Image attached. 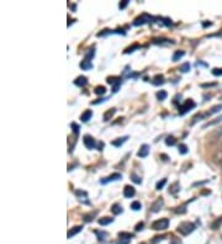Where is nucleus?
<instances>
[{
    "label": "nucleus",
    "mask_w": 222,
    "mask_h": 244,
    "mask_svg": "<svg viewBox=\"0 0 222 244\" xmlns=\"http://www.w3.org/2000/svg\"><path fill=\"white\" fill-rule=\"evenodd\" d=\"M195 224L192 222H181L179 226H178V232L183 236H188L190 233H192L195 230Z\"/></svg>",
    "instance_id": "1"
},
{
    "label": "nucleus",
    "mask_w": 222,
    "mask_h": 244,
    "mask_svg": "<svg viewBox=\"0 0 222 244\" xmlns=\"http://www.w3.org/2000/svg\"><path fill=\"white\" fill-rule=\"evenodd\" d=\"M196 107V104H195L194 100L189 99V100H185V102L181 106H179V115H185L188 114L190 110H192V108Z\"/></svg>",
    "instance_id": "2"
},
{
    "label": "nucleus",
    "mask_w": 222,
    "mask_h": 244,
    "mask_svg": "<svg viewBox=\"0 0 222 244\" xmlns=\"http://www.w3.org/2000/svg\"><path fill=\"white\" fill-rule=\"evenodd\" d=\"M169 227V220L168 218H161L158 221H154L152 223V229L154 230H164Z\"/></svg>",
    "instance_id": "3"
},
{
    "label": "nucleus",
    "mask_w": 222,
    "mask_h": 244,
    "mask_svg": "<svg viewBox=\"0 0 222 244\" xmlns=\"http://www.w3.org/2000/svg\"><path fill=\"white\" fill-rule=\"evenodd\" d=\"M106 81H108V84H110V85L114 86V88H112V91H114V92H117V91H119L120 85H121L122 79H121L120 77H109V78L106 79Z\"/></svg>",
    "instance_id": "4"
},
{
    "label": "nucleus",
    "mask_w": 222,
    "mask_h": 244,
    "mask_svg": "<svg viewBox=\"0 0 222 244\" xmlns=\"http://www.w3.org/2000/svg\"><path fill=\"white\" fill-rule=\"evenodd\" d=\"M151 20H153L152 16H149L148 14H142L141 16L136 17L135 21H133V26H139V25H145L147 22H149Z\"/></svg>",
    "instance_id": "5"
},
{
    "label": "nucleus",
    "mask_w": 222,
    "mask_h": 244,
    "mask_svg": "<svg viewBox=\"0 0 222 244\" xmlns=\"http://www.w3.org/2000/svg\"><path fill=\"white\" fill-rule=\"evenodd\" d=\"M83 143H84V145L88 148V149H94V148H96V141L91 137V136H89V134H85L84 137H83Z\"/></svg>",
    "instance_id": "6"
},
{
    "label": "nucleus",
    "mask_w": 222,
    "mask_h": 244,
    "mask_svg": "<svg viewBox=\"0 0 222 244\" xmlns=\"http://www.w3.org/2000/svg\"><path fill=\"white\" fill-rule=\"evenodd\" d=\"M163 205H164V201H163V199L162 197H159V199H157L152 205H151V212H158L162 207H163Z\"/></svg>",
    "instance_id": "7"
},
{
    "label": "nucleus",
    "mask_w": 222,
    "mask_h": 244,
    "mask_svg": "<svg viewBox=\"0 0 222 244\" xmlns=\"http://www.w3.org/2000/svg\"><path fill=\"white\" fill-rule=\"evenodd\" d=\"M120 179H122V175L119 174V173H115V174H111L110 176H108V178L100 180V183L101 184H108L110 181H116V180H120Z\"/></svg>",
    "instance_id": "8"
},
{
    "label": "nucleus",
    "mask_w": 222,
    "mask_h": 244,
    "mask_svg": "<svg viewBox=\"0 0 222 244\" xmlns=\"http://www.w3.org/2000/svg\"><path fill=\"white\" fill-rule=\"evenodd\" d=\"M135 194H136V190H135L133 186H130V185H126V186H125V189H124V196H125V197L131 199V197L135 196Z\"/></svg>",
    "instance_id": "9"
},
{
    "label": "nucleus",
    "mask_w": 222,
    "mask_h": 244,
    "mask_svg": "<svg viewBox=\"0 0 222 244\" xmlns=\"http://www.w3.org/2000/svg\"><path fill=\"white\" fill-rule=\"evenodd\" d=\"M148 153H149V145L148 144H143V145H141L137 155H138V158H146L148 155Z\"/></svg>",
    "instance_id": "10"
},
{
    "label": "nucleus",
    "mask_w": 222,
    "mask_h": 244,
    "mask_svg": "<svg viewBox=\"0 0 222 244\" xmlns=\"http://www.w3.org/2000/svg\"><path fill=\"white\" fill-rule=\"evenodd\" d=\"M86 83H88V79L85 78V77H78L75 80H74V84L77 85V86H79V88H83V86H85L86 85Z\"/></svg>",
    "instance_id": "11"
},
{
    "label": "nucleus",
    "mask_w": 222,
    "mask_h": 244,
    "mask_svg": "<svg viewBox=\"0 0 222 244\" xmlns=\"http://www.w3.org/2000/svg\"><path fill=\"white\" fill-rule=\"evenodd\" d=\"M82 229H83V227H82V226H75V227H73L72 229H69V230H68V234H67V237H68V238L74 237L75 234L79 233Z\"/></svg>",
    "instance_id": "12"
},
{
    "label": "nucleus",
    "mask_w": 222,
    "mask_h": 244,
    "mask_svg": "<svg viewBox=\"0 0 222 244\" xmlns=\"http://www.w3.org/2000/svg\"><path fill=\"white\" fill-rule=\"evenodd\" d=\"M152 84L153 85H162V84H164V77L162 74H157L152 79Z\"/></svg>",
    "instance_id": "13"
},
{
    "label": "nucleus",
    "mask_w": 222,
    "mask_h": 244,
    "mask_svg": "<svg viewBox=\"0 0 222 244\" xmlns=\"http://www.w3.org/2000/svg\"><path fill=\"white\" fill-rule=\"evenodd\" d=\"M79 67L82 68L83 70H90V69H93V64H91V62H90V61H88V59L82 61V62H80V64H79Z\"/></svg>",
    "instance_id": "14"
},
{
    "label": "nucleus",
    "mask_w": 222,
    "mask_h": 244,
    "mask_svg": "<svg viewBox=\"0 0 222 244\" xmlns=\"http://www.w3.org/2000/svg\"><path fill=\"white\" fill-rule=\"evenodd\" d=\"M128 139V137H127V136H125V137H121V138H117V139H115V141H112L111 142V144L114 145V147H117V148H119V147H121L126 141Z\"/></svg>",
    "instance_id": "15"
},
{
    "label": "nucleus",
    "mask_w": 222,
    "mask_h": 244,
    "mask_svg": "<svg viewBox=\"0 0 222 244\" xmlns=\"http://www.w3.org/2000/svg\"><path fill=\"white\" fill-rule=\"evenodd\" d=\"M91 117H93V111H91V110H86V111H84V112L82 114L80 120H82L83 122H88L89 120H91Z\"/></svg>",
    "instance_id": "16"
},
{
    "label": "nucleus",
    "mask_w": 222,
    "mask_h": 244,
    "mask_svg": "<svg viewBox=\"0 0 222 244\" xmlns=\"http://www.w3.org/2000/svg\"><path fill=\"white\" fill-rule=\"evenodd\" d=\"M115 112H116V108H109V110L104 114V121H110L112 117H114V115H115Z\"/></svg>",
    "instance_id": "17"
},
{
    "label": "nucleus",
    "mask_w": 222,
    "mask_h": 244,
    "mask_svg": "<svg viewBox=\"0 0 222 244\" xmlns=\"http://www.w3.org/2000/svg\"><path fill=\"white\" fill-rule=\"evenodd\" d=\"M111 212H112L114 214H120V213H122V212H124L122 206L120 205V203H115V205H112V207H111Z\"/></svg>",
    "instance_id": "18"
},
{
    "label": "nucleus",
    "mask_w": 222,
    "mask_h": 244,
    "mask_svg": "<svg viewBox=\"0 0 222 244\" xmlns=\"http://www.w3.org/2000/svg\"><path fill=\"white\" fill-rule=\"evenodd\" d=\"M185 56V52L184 51H177L174 54H173V62H178V61H180L183 57Z\"/></svg>",
    "instance_id": "19"
},
{
    "label": "nucleus",
    "mask_w": 222,
    "mask_h": 244,
    "mask_svg": "<svg viewBox=\"0 0 222 244\" xmlns=\"http://www.w3.org/2000/svg\"><path fill=\"white\" fill-rule=\"evenodd\" d=\"M111 222H114V218H111V217H102V218L99 220L100 226H106V224H110Z\"/></svg>",
    "instance_id": "20"
},
{
    "label": "nucleus",
    "mask_w": 222,
    "mask_h": 244,
    "mask_svg": "<svg viewBox=\"0 0 222 244\" xmlns=\"http://www.w3.org/2000/svg\"><path fill=\"white\" fill-rule=\"evenodd\" d=\"M221 110H222V105H216V106H214L211 110L206 114V116H211V115H214V114H216V112H218Z\"/></svg>",
    "instance_id": "21"
},
{
    "label": "nucleus",
    "mask_w": 222,
    "mask_h": 244,
    "mask_svg": "<svg viewBox=\"0 0 222 244\" xmlns=\"http://www.w3.org/2000/svg\"><path fill=\"white\" fill-rule=\"evenodd\" d=\"M155 96H157V99H158V100L163 101V100H165V99H167L168 94H167V91H164V90H161V91H158V92L155 94Z\"/></svg>",
    "instance_id": "22"
},
{
    "label": "nucleus",
    "mask_w": 222,
    "mask_h": 244,
    "mask_svg": "<svg viewBox=\"0 0 222 244\" xmlns=\"http://www.w3.org/2000/svg\"><path fill=\"white\" fill-rule=\"evenodd\" d=\"M180 190V186H179V183L177 181V183H174L172 186H170V189H169V192L170 194H173V195H175L178 191Z\"/></svg>",
    "instance_id": "23"
},
{
    "label": "nucleus",
    "mask_w": 222,
    "mask_h": 244,
    "mask_svg": "<svg viewBox=\"0 0 222 244\" xmlns=\"http://www.w3.org/2000/svg\"><path fill=\"white\" fill-rule=\"evenodd\" d=\"M222 120V116H220V117H217V118H215L214 121H210V122H207V124H205L204 126H202V128H207V127H210V126H214V125H216V124H218V122Z\"/></svg>",
    "instance_id": "24"
},
{
    "label": "nucleus",
    "mask_w": 222,
    "mask_h": 244,
    "mask_svg": "<svg viewBox=\"0 0 222 244\" xmlns=\"http://www.w3.org/2000/svg\"><path fill=\"white\" fill-rule=\"evenodd\" d=\"M130 178H131V180H132L135 184H141V183H142V179L139 178V176H138L136 173H131V174H130Z\"/></svg>",
    "instance_id": "25"
},
{
    "label": "nucleus",
    "mask_w": 222,
    "mask_h": 244,
    "mask_svg": "<svg viewBox=\"0 0 222 244\" xmlns=\"http://www.w3.org/2000/svg\"><path fill=\"white\" fill-rule=\"evenodd\" d=\"M94 92H95L96 95H104V94L106 92V88H105V86H102V85H99V86L95 88Z\"/></svg>",
    "instance_id": "26"
},
{
    "label": "nucleus",
    "mask_w": 222,
    "mask_h": 244,
    "mask_svg": "<svg viewBox=\"0 0 222 244\" xmlns=\"http://www.w3.org/2000/svg\"><path fill=\"white\" fill-rule=\"evenodd\" d=\"M177 143V141H175V138L173 137V136H168V137L165 138V144L167 145H174Z\"/></svg>",
    "instance_id": "27"
},
{
    "label": "nucleus",
    "mask_w": 222,
    "mask_h": 244,
    "mask_svg": "<svg viewBox=\"0 0 222 244\" xmlns=\"http://www.w3.org/2000/svg\"><path fill=\"white\" fill-rule=\"evenodd\" d=\"M141 46L138 45V43H135L133 46H131V47H128V48H126L125 49V53L126 54H128V53H132V52H135V49H138Z\"/></svg>",
    "instance_id": "28"
},
{
    "label": "nucleus",
    "mask_w": 222,
    "mask_h": 244,
    "mask_svg": "<svg viewBox=\"0 0 222 244\" xmlns=\"http://www.w3.org/2000/svg\"><path fill=\"white\" fill-rule=\"evenodd\" d=\"M178 148H179V153H180V154H186V153L189 152V149H188V147H186L185 144H183V143H180Z\"/></svg>",
    "instance_id": "29"
},
{
    "label": "nucleus",
    "mask_w": 222,
    "mask_h": 244,
    "mask_svg": "<svg viewBox=\"0 0 222 244\" xmlns=\"http://www.w3.org/2000/svg\"><path fill=\"white\" fill-rule=\"evenodd\" d=\"M131 208H132L133 211H139V210L142 208L141 202H138V201H133V202L131 203Z\"/></svg>",
    "instance_id": "30"
},
{
    "label": "nucleus",
    "mask_w": 222,
    "mask_h": 244,
    "mask_svg": "<svg viewBox=\"0 0 222 244\" xmlns=\"http://www.w3.org/2000/svg\"><path fill=\"white\" fill-rule=\"evenodd\" d=\"M119 237L124 238V239H130V240H131V238H133V234L127 233V232H121V233H119Z\"/></svg>",
    "instance_id": "31"
},
{
    "label": "nucleus",
    "mask_w": 222,
    "mask_h": 244,
    "mask_svg": "<svg viewBox=\"0 0 222 244\" xmlns=\"http://www.w3.org/2000/svg\"><path fill=\"white\" fill-rule=\"evenodd\" d=\"M205 116H206V114H198L196 116H194V118H192V121H191L190 125H191V126L195 125V124H196V122L199 121V118H202V117H205Z\"/></svg>",
    "instance_id": "32"
},
{
    "label": "nucleus",
    "mask_w": 222,
    "mask_h": 244,
    "mask_svg": "<svg viewBox=\"0 0 222 244\" xmlns=\"http://www.w3.org/2000/svg\"><path fill=\"white\" fill-rule=\"evenodd\" d=\"M167 184V179H162L161 181H158L157 183V185H155V189L157 190H162L163 187H164V185Z\"/></svg>",
    "instance_id": "33"
},
{
    "label": "nucleus",
    "mask_w": 222,
    "mask_h": 244,
    "mask_svg": "<svg viewBox=\"0 0 222 244\" xmlns=\"http://www.w3.org/2000/svg\"><path fill=\"white\" fill-rule=\"evenodd\" d=\"M180 70H181L183 73H188V72L190 70V63H184V64L180 67Z\"/></svg>",
    "instance_id": "34"
},
{
    "label": "nucleus",
    "mask_w": 222,
    "mask_h": 244,
    "mask_svg": "<svg viewBox=\"0 0 222 244\" xmlns=\"http://www.w3.org/2000/svg\"><path fill=\"white\" fill-rule=\"evenodd\" d=\"M70 127H72V130H73V132L75 133V136H78V134H79V126H78L77 124H75V122H72V124H70Z\"/></svg>",
    "instance_id": "35"
},
{
    "label": "nucleus",
    "mask_w": 222,
    "mask_h": 244,
    "mask_svg": "<svg viewBox=\"0 0 222 244\" xmlns=\"http://www.w3.org/2000/svg\"><path fill=\"white\" fill-rule=\"evenodd\" d=\"M95 234L98 236V239H99V240H104V239H105L104 237H106V236H108L105 232H99V230H95Z\"/></svg>",
    "instance_id": "36"
},
{
    "label": "nucleus",
    "mask_w": 222,
    "mask_h": 244,
    "mask_svg": "<svg viewBox=\"0 0 222 244\" xmlns=\"http://www.w3.org/2000/svg\"><path fill=\"white\" fill-rule=\"evenodd\" d=\"M212 74L215 77H221L222 75V68H214V69H212Z\"/></svg>",
    "instance_id": "37"
},
{
    "label": "nucleus",
    "mask_w": 222,
    "mask_h": 244,
    "mask_svg": "<svg viewBox=\"0 0 222 244\" xmlns=\"http://www.w3.org/2000/svg\"><path fill=\"white\" fill-rule=\"evenodd\" d=\"M95 214H96V212H94L93 214H91V213H89V214H85V216H84V221H85V222H90V221H93V220H94L93 217H94Z\"/></svg>",
    "instance_id": "38"
},
{
    "label": "nucleus",
    "mask_w": 222,
    "mask_h": 244,
    "mask_svg": "<svg viewBox=\"0 0 222 244\" xmlns=\"http://www.w3.org/2000/svg\"><path fill=\"white\" fill-rule=\"evenodd\" d=\"M94 57V49H89V52L85 54V59L90 61V58H93Z\"/></svg>",
    "instance_id": "39"
},
{
    "label": "nucleus",
    "mask_w": 222,
    "mask_h": 244,
    "mask_svg": "<svg viewBox=\"0 0 222 244\" xmlns=\"http://www.w3.org/2000/svg\"><path fill=\"white\" fill-rule=\"evenodd\" d=\"M128 243H130V239H124V238H120L116 242V244H128Z\"/></svg>",
    "instance_id": "40"
},
{
    "label": "nucleus",
    "mask_w": 222,
    "mask_h": 244,
    "mask_svg": "<svg viewBox=\"0 0 222 244\" xmlns=\"http://www.w3.org/2000/svg\"><path fill=\"white\" fill-rule=\"evenodd\" d=\"M127 5H128V0H124V2H121V3H120L119 8H120V9L122 10V9H125V8L127 6Z\"/></svg>",
    "instance_id": "41"
},
{
    "label": "nucleus",
    "mask_w": 222,
    "mask_h": 244,
    "mask_svg": "<svg viewBox=\"0 0 222 244\" xmlns=\"http://www.w3.org/2000/svg\"><path fill=\"white\" fill-rule=\"evenodd\" d=\"M163 238H164V236H162V237H161V236H157V237H154V239H152V242H151V243H152V244H154V243H157V242L162 240Z\"/></svg>",
    "instance_id": "42"
},
{
    "label": "nucleus",
    "mask_w": 222,
    "mask_h": 244,
    "mask_svg": "<svg viewBox=\"0 0 222 244\" xmlns=\"http://www.w3.org/2000/svg\"><path fill=\"white\" fill-rule=\"evenodd\" d=\"M108 100V98H102V99H98L96 101H93L91 104L93 105H98V104H100V102H104V101H106Z\"/></svg>",
    "instance_id": "43"
},
{
    "label": "nucleus",
    "mask_w": 222,
    "mask_h": 244,
    "mask_svg": "<svg viewBox=\"0 0 222 244\" xmlns=\"http://www.w3.org/2000/svg\"><path fill=\"white\" fill-rule=\"evenodd\" d=\"M142 228H143V222H139V223H137V224H136L135 230H136V232H138V230H141Z\"/></svg>",
    "instance_id": "44"
},
{
    "label": "nucleus",
    "mask_w": 222,
    "mask_h": 244,
    "mask_svg": "<svg viewBox=\"0 0 222 244\" xmlns=\"http://www.w3.org/2000/svg\"><path fill=\"white\" fill-rule=\"evenodd\" d=\"M207 183V180H204V181H198V183H195L194 184V186H199V185H204V184H206Z\"/></svg>",
    "instance_id": "45"
},
{
    "label": "nucleus",
    "mask_w": 222,
    "mask_h": 244,
    "mask_svg": "<svg viewBox=\"0 0 222 244\" xmlns=\"http://www.w3.org/2000/svg\"><path fill=\"white\" fill-rule=\"evenodd\" d=\"M216 85V83H211V84H201V86L202 88H207V86H215Z\"/></svg>",
    "instance_id": "46"
},
{
    "label": "nucleus",
    "mask_w": 222,
    "mask_h": 244,
    "mask_svg": "<svg viewBox=\"0 0 222 244\" xmlns=\"http://www.w3.org/2000/svg\"><path fill=\"white\" fill-rule=\"evenodd\" d=\"M161 158L164 160V161H167V160H169V157L168 155H165V154H161Z\"/></svg>",
    "instance_id": "47"
},
{
    "label": "nucleus",
    "mask_w": 222,
    "mask_h": 244,
    "mask_svg": "<svg viewBox=\"0 0 222 244\" xmlns=\"http://www.w3.org/2000/svg\"><path fill=\"white\" fill-rule=\"evenodd\" d=\"M212 25V22H210V21H208V22H202V27H207V26H211Z\"/></svg>",
    "instance_id": "48"
},
{
    "label": "nucleus",
    "mask_w": 222,
    "mask_h": 244,
    "mask_svg": "<svg viewBox=\"0 0 222 244\" xmlns=\"http://www.w3.org/2000/svg\"><path fill=\"white\" fill-rule=\"evenodd\" d=\"M102 147H104V143H100V144L98 145V148H99V151H101V149H102Z\"/></svg>",
    "instance_id": "49"
},
{
    "label": "nucleus",
    "mask_w": 222,
    "mask_h": 244,
    "mask_svg": "<svg viewBox=\"0 0 222 244\" xmlns=\"http://www.w3.org/2000/svg\"><path fill=\"white\" fill-rule=\"evenodd\" d=\"M220 165H221V168H222V158H221V160H220Z\"/></svg>",
    "instance_id": "50"
},
{
    "label": "nucleus",
    "mask_w": 222,
    "mask_h": 244,
    "mask_svg": "<svg viewBox=\"0 0 222 244\" xmlns=\"http://www.w3.org/2000/svg\"><path fill=\"white\" fill-rule=\"evenodd\" d=\"M142 244H143V243H142Z\"/></svg>",
    "instance_id": "51"
}]
</instances>
